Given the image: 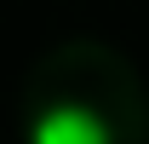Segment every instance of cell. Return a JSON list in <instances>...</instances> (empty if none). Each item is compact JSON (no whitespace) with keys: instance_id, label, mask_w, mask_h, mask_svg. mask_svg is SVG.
I'll return each mask as SVG.
<instances>
[{"instance_id":"cell-1","label":"cell","mask_w":149,"mask_h":144,"mask_svg":"<svg viewBox=\"0 0 149 144\" xmlns=\"http://www.w3.org/2000/svg\"><path fill=\"white\" fill-rule=\"evenodd\" d=\"M23 144H115V127H109L103 109L63 98V104L35 109V121H29Z\"/></svg>"}]
</instances>
